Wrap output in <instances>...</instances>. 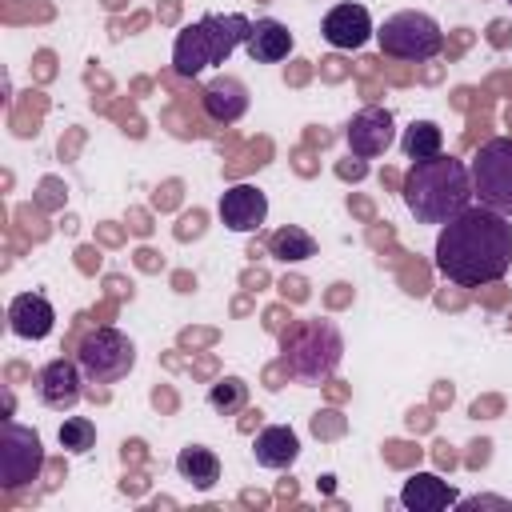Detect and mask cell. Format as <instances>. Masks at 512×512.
<instances>
[{
  "label": "cell",
  "instance_id": "1",
  "mask_svg": "<svg viewBox=\"0 0 512 512\" xmlns=\"http://www.w3.org/2000/svg\"><path fill=\"white\" fill-rule=\"evenodd\" d=\"M432 264L444 280L460 288H484L504 280L512 268V216L488 204H468L460 216L440 224Z\"/></svg>",
  "mask_w": 512,
  "mask_h": 512
},
{
  "label": "cell",
  "instance_id": "2",
  "mask_svg": "<svg viewBox=\"0 0 512 512\" xmlns=\"http://www.w3.org/2000/svg\"><path fill=\"white\" fill-rule=\"evenodd\" d=\"M400 196H404V208L416 216V224H448L476 200L468 164L448 152L412 160L404 172Z\"/></svg>",
  "mask_w": 512,
  "mask_h": 512
},
{
  "label": "cell",
  "instance_id": "3",
  "mask_svg": "<svg viewBox=\"0 0 512 512\" xmlns=\"http://www.w3.org/2000/svg\"><path fill=\"white\" fill-rule=\"evenodd\" d=\"M344 360V336L336 328V320L328 316H308V320H292L280 332V364L296 384H324L336 376Z\"/></svg>",
  "mask_w": 512,
  "mask_h": 512
},
{
  "label": "cell",
  "instance_id": "4",
  "mask_svg": "<svg viewBox=\"0 0 512 512\" xmlns=\"http://www.w3.org/2000/svg\"><path fill=\"white\" fill-rule=\"evenodd\" d=\"M252 32V20L240 12H208L176 32L172 64L180 76H200L212 64H224Z\"/></svg>",
  "mask_w": 512,
  "mask_h": 512
},
{
  "label": "cell",
  "instance_id": "5",
  "mask_svg": "<svg viewBox=\"0 0 512 512\" xmlns=\"http://www.w3.org/2000/svg\"><path fill=\"white\" fill-rule=\"evenodd\" d=\"M376 44L392 60L424 64V60H436L444 52V32H440V24L428 12L404 8V12L384 16V24L376 28Z\"/></svg>",
  "mask_w": 512,
  "mask_h": 512
},
{
  "label": "cell",
  "instance_id": "6",
  "mask_svg": "<svg viewBox=\"0 0 512 512\" xmlns=\"http://www.w3.org/2000/svg\"><path fill=\"white\" fill-rule=\"evenodd\" d=\"M76 364L92 384H116L136 368V344L120 328H92L76 344Z\"/></svg>",
  "mask_w": 512,
  "mask_h": 512
},
{
  "label": "cell",
  "instance_id": "7",
  "mask_svg": "<svg viewBox=\"0 0 512 512\" xmlns=\"http://www.w3.org/2000/svg\"><path fill=\"white\" fill-rule=\"evenodd\" d=\"M468 172H472L476 204H488V208L512 216V136L484 140L476 148Z\"/></svg>",
  "mask_w": 512,
  "mask_h": 512
},
{
  "label": "cell",
  "instance_id": "8",
  "mask_svg": "<svg viewBox=\"0 0 512 512\" xmlns=\"http://www.w3.org/2000/svg\"><path fill=\"white\" fill-rule=\"evenodd\" d=\"M392 140H396V120H392V112L380 108V104H364V108L352 112V120L344 124V144H348V152L360 156V160L384 156V152L392 148Z\"/></svg>",
  "mask_w": 512,
  "mask_h": 512
},
{
  "label": "cell",
  "instance_id": "9",
  "mask_svg": "<svg viewBox=\"0 0 512 512\" xmlns=\"http://www.w3.org/2000/svg\"><path fill=\"white\" fill-rule=\"evenodd\" d=\"M44 464V452H40V436L20 428V424H4V452H0V488H20V484H32L36 472Z\"/></svg>",
  "mask_w": 512,
  "mask_h": 512
},
{
  "label": "cell",
  "instance_id": "10",
  "mask_svg": "<svg viewBox=\"0 0 512 512\" xmlns=\"http://www.w3.org/2000/svg\"><path fill=\"white\" fill-rule=\"evenodd\" d=\"M84 396V372L76 360L56 356L36 372V400L52 412H72Z\"/></svg>",
  "mask_w": 512,
  "mask_h": 512
},
{
  "label": "cell",
  "instance_id": "11",
  "mask_svg": "<svg viewBox=\"0 0 512 512\" xmlns=\"http://www.w3.org/2000/svg\"><path fill=\"white\" fill-rule=\"evenodd\" d=\"M320 36H324L332 48L352 52V48H364V44L376 36V28H372V16H368L364 4L340 0V4H332V8L324 12V20H320Z\"/></svg>",
  "mask_w": 512,
  "mask_h": 512
},
{
  "label": "cell",
  "instance_id": "12",
  "mask_svg": "<svg viewBox=\"0 0 512 512\" xmlns=\"http://www.w3.org/2000/svg\"><path fill=\"white\" fill-rule=\"evenodd\" d=\"M216 212L228 232H260V224L268 220V196L256 184H232L220 192Z\"/></svg>",
  "mask_w": 512,
  "mask_h": 512
},
{
  "label": "cell",
  "instance_id": "13",
  "mask_svg": "<svg viewBox=\"0 0 512 512\" xmlns=\"http://www.w3.org/2000/svg\"><path fill=\"white\" fill-rule=\"evenodd\" d=\"M56 324V308L44 292H20L8 300V328L20 340H44Z\"/></svg>",
  "mask_w": 512,
  "mask_h": 512
},
{
  "label": "cell",
  "instance_id": "14",
  "mask_svg": "<svg viewBox=\"0 0 512 512\" xmlns=\"http://www.w3.org/2000/svg\"><path fill=\"white\" fill-rule=\"evenodd\" d=\"M200 108L212 124H236L248 112V88L236 76H212L200 88Z\"/></svg>",
  "mask_w": 512,
  "mask_h": 512
},
{
  "label": "cell",
  "instance_id": "15",
  "mask_svg": "<svg viewBox=\"0 0 512 512\" xmlns=\"http://www.w3.org/2000/svg\"><path fill=\"white\" fill-rule=\"evenodd\" d=\"M400 504L408 512H440V508H452L460 504L456 488L448 480H440L436 472H412L400 488Z\"/></svg>",
  "mask_w": 512,
  "mask_h": 512
},
{
  "label": "cell",
  "instance_id": "16",
  "mask_svg": "<svg viewBox=\"0 0 512 512\" xmlns=\"http://www.w3.org/2000/svg\"><path fill=\"white\" fill-rule=\"evenodd\" d=\"M252 456L260 468H272V472H284L296 464L300 456V436L288 428V424H264L252 440Z\"/></svg>",
  "mask_w": 512,
  "mask_h": 512
},
{
  "label": "cell",
  "instance_id": "17",
  "mask_svg": "<svg viewBox=\"0 0 512 512\" xmlns=\"http://www.w3.org/2000/svg\"><path fill=\"white\" fill-rule=\"evenodd\" d=\"M292 44H296V40H292L288 24L264 16V20H252V32H248V40H244V52L252 56V64H280V60L292 52Z\"/></svg>",
  "mask_w": 512,
  "mask_h": 512
},
{
  "label": "cell",
  "instance_id": "18",
  "mask_svg": "<svg viewBox=\"0 0 512 512\" xmlns=\"http://www.w3.org/2000/svg\"><path fill=\"white\" fill-rule=\"evenodd\" d=\"M176 472L180 480H188L196 492H208L216 480H220V456L204 444H184L176 452Z\"/></svg>",
  "mask_w": 512,
  "mask_h": 512
},
{
  "label": "cell",
  "instance_id": "19",
  "mask_svg": "<svg viewBox=\"0 0 512 512\" xmlns=\"http://www.w3.org/2000/svg\"><path fill=\"white\" fill-rule=\"evenodd\" d=\"M316 248H320L316 236H312L308 228H300V224H284V228H276V232L268 236V256H276V260H284V264L312 260Z\"/></svg>",
  "mask_w": 512,
  "mask_h": 512
},
{
  "label": "cell",
  "instance_id": "20",
  "mask_svg": "<svg viewBox=\"0 0 512 512\" xmlns=\"http://www.w3.org/2000/svg\"><path fill=\"white\" fill-rule=\"evenodd\" d=\"M440 148H444V132H440L436 120H412V124L404 128V136H400V152H404L408 160H428V156H436Z\"/></svg>",
  "mask_w": 512,
  "mask_h": 512
},
{
  "label": "cell",
  "instance_id": "21",
  "mask_svg": "<svg viewBox=\"0 0 512 512\" xmlns=\"http://www.w3.org/2000/svg\"><path fill=\"white\" fill-rule=\"evenodd\" d=\"M244 400H248V384L240 376H224L208 388V408L220 416H232L236 408H244Z\"/></svg>",
  "mask_w": 512,
  "mask_h": 512
},
{
  "label": "cell",
  "instance_id": "22",
  "mask_svg": "<svg viewBox=\"0 0 512 512\" xmlns=\"http://www.w3.org/2000/svg\"><path fill=\"white\" fill-rule=\"evenodd\" d=\"M56 440H60V448H64V452L80 456V452H88V448L96 444V424H92L88 416H64V424H60Z\"/></svg>",
  "mask_w": 512,
  "mask_h": 512
},
{
  "label": "cell",
  "instance_id": "23",
  "mask_svg": "<svg viewBox=\"0 0 512 512\" xmlns=\"http://www.w3.org/2000/svg\"><path fill=\"white\" fill-rule=\"evenodd\" d=\"M508 4H512V0H508Z\"/></svg>",
  "mask_w": 512,
  "mask_h": 512
}]
</instances>
